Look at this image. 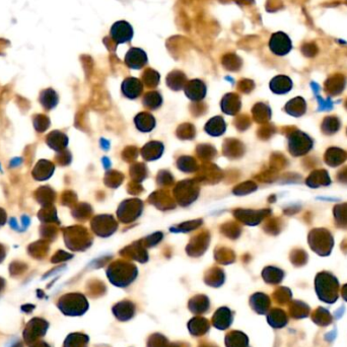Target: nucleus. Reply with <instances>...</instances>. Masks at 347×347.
I'll list each match as a JSON object with an SVG mask.
<instances>
[{
    "label": "nucleus",
    "instance_id": "obj_1",
    "mask_svg": "<svg viewBox=\"0 0 347 347\" xmlns=\"http://www.w3.org/2000/svg\"><path fill=\"white\" fill-rule=\"evenodd\" d=\"M134 31L131 24L126 20H118L110 28V37L114 44L129 43L133 38Z\"/></svg>",
    "mask_w": 347,
    "mask_h": 347
},
{
    "label": "nucleus",
    "instance_id": "obj_4",
    "mask_svg": "<svg viewBox=\"0 0 347 347\" xmlns=\"http://www.w3.org/2000/svg\"><path fill=\"white\" fill-rule=\"evenodd\" d=\"M5 223V213L3 210L0 209V226Z\"/></svg>",
    "mask_w": 347,
    "mask_h": 347
},
{
    "label": "nucleus",
    "instance_id": "obj_2",
    "mask_svg": "<svg viewBox=\"0 0 347 347\" xmlns=\"http://www.w3.org/2000/svg\"><path fill=\"white\" fill-rule=\"evenodd\" d=\"M269 48L271 52L277 56H284L292 48L290 38L283 31L273 32L269 40Z\"/></svg>",
    "mask_w": 347,
    "mask_h": 347
},
{
    "label": "nucleus",
    "instance_id": "obj_3",
    "mask_svg": "<svg viewBox=\"0 0 347 347\" xmlns=\"http://www.w3.org/2000/svg\"><path fill=\"white\" fill-rule=\"evenodd\" d=\"M147 62V55L141 48H130L125 55V63L134 69L141 68Z\"/></svg>",
    "mask_w": 347,
    "mask_h": 347
}]
</instances>
